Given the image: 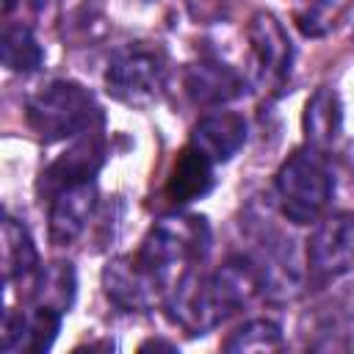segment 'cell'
<instances>
[{"label": "cell", "instance_id": "5bb4252c", "mask_svg": "<svg viewBox=\"0 0 354 354\" xmlns=\"http://www.w3.org/2000/svg\"><path fill=\"white\" fill-rule=\"evenodd\" d=\"M246 141V119L235 111H213L191 130V144L205 152L216 166L227 163Z\"/></svg>", "mask_w": 354, "mask_h": 354}, {"label": "cell", "instance_id": "8992f818", "mask_svg": "<svg viewBox=\"0 0 354 354\" xmlns=\"http://www.w3.org/2000/svg\"><path fill=\"white\" fill-rule=\"evenodd\" d=\"M105 158H108V147H105V136H102V124H100V127L77 136V141L66 152H61L53 163H47L41 169L39 183H36L39 196L50 202L58 191L94 180L97 171L102 169Z\"/></svg>", "mask_w": 354, "mask_h": 354}, {"label": "cell", "instance_id": "3957f363", "mask_svg": "<svg viewBox=\"0 0 354 354\" xmlns=\"http://www.w3.org/2000/svg\"><path fill=\"white\" fill-rule=\"evenodd\" d=\"M25 119L44 144H53L100 127L102 111L86 86L75 80H50L28 97Z\"/></svg>", "mask_w": 354, "mask_h": 354}, {"label": "cell", "instance_id": "8fae6325", "mask_svg": "<svg viewBox=\"0 0 354 354\" xmlns=\"http://www.w3.org/2000/svg\"><path fill=\"white\" fill-rule=\"evenodd\" d=\"M61 313L50 307L8 310L3 318V351L6 354H41L53 346L61 329Z\"/></svg>", "mask_w": 354, "mask_h": 354}, {"label": "cell", "instance_id": "44dd1931", "mask_svg": "<svg viewBox=\"0 0 354 354\" xmlns=\"http://www.w3.org/2000/svg\"><path fill=\"white\" fill-rule=\"evenodd\" d=\"M147 348H166V351H174L177 346H174V343H166V340H147V343H141V351H147Z\"/></svg>", "mask_w": 354, "mask_h": 354}, {"label": "cell", "instance_id": "9c48e42d", "mask_svg": "<svg viewBox=\"0 0 354 354\" xmlns=\"http://www.w3.org/2000/svg\"><path fill=\"white\" fill-rule=\"evenodd\" d=\"M183 88H185V94L194 105L221 108V105H227V102H232L243 94L246 80L227 61L205 55V58L188 64V69L183 75Z\"/></svg>", "mask_w": 354, "mask_h": 354}, {"label": "cell", "instance_id": "30bf717a", "mask_svg": "<svg viewBox=\"0 0 354 354\" xmlns=\"http://www.w3.org/2000/svg\"><path fill=\"white\" fill-rule=\"evenodd\" d=\"M102 288L108 301L116 304L122 313H147L155 304H163L160 290L144 274V268L136 263L133 254L113 257L102 268Z\"/></svg>", "mask_w": 354, "mask_h": 354}, {"label": "cell", "instance_id": "ac0fdd59", "mask_svg": "<svg viewBox=\"0 0 354 354\" xmlns=\"http://www.w3.org/2000/svg\"><path fill=\"white\" fill-rule=\"evenodd\" d=\"M0 58L3 66L19 75H30L44 64V53L41 44L36 41L33 30L28 25H14L6 22L3 36H0Z\"/></svg>", "mask_w": 354, "mask_h": 354}, {"label": "cell", "instance_id": "7a4b0ae2", "mask_svg": "<svg viewBox=\"0 0 354 354\" xmlns=\"http://www.w3.org/2000/svg\"><path fill=\"white\" fill-rule=\"evenodd\" d=\"M207 249L210 227L205 216H166L152 224L133 257L166 301L191 274H196Z\"/></svg>", "mask_w": 354, "mask_h": 354}, {"label": "cell", "instance_id": "7402d4cb", "mask_svg": "<svg viewBox=\"0 0 354 354\" xmlns=\"http://www.w3.org/2000/svg\"><path fill=\"white\" fill-rule=\"evenodd\" d=\"M30 3H33V6H39V8H41V6H47V3H50V0H30Z\"/></svg>", "mask_w": 354, "mask_h": 354}, {"label": "cell", "instance_id": "7c38bea8", "mask_svg": "<svg viewBox=\"0 0 354 354\" xmlns=\"http://www.w3.org/2000/svg\"><path fill=\"white\" fill-rule=\"evenodd\" d=\"M97 207V185L94 180L69 185L50 199V241L55 246H69L83 235L88 218Z\"/></svg>", "mask_w": 354, "mask_h": 354}, {"label": "cell", "instance_id": "9a60e30c", "mask_svg": "<svg viewBox=\"0 0 354 354\" xmlns=\"http://www.w3.org/2000/svg\"><path fill=\"white\" fill-rule=\"evenodd\" d=\"M340 130H343L340 97L329 86L315 88L313 97L304 105V138H307V147H313L318 152H326L340 138Z\"/></svg>", "mask_w": 354, "mask_h": 354}, {"label": "cell", "instance_id": "2e32d148", "mask_svg": "<svg viewBox=\"0 0 354 354\" xmlns=\"http://www.w3.org/2000/svg\"><path fill=\"white\" fill-rule=\"evenodd\" d=\"M39 271V254L36 243L22 221L14 216L3 218V274L6 282H25Z\"/></svg>", "mask_w": 354, "mask_h": 354}, {"label": "cell", "instance_id": "52a82bcc", "mask_svg": "<svg viewBox=\"0 0 354 354\" xmlns=\"http://www.w3.org/2000/svg\"><path fill=\"white\" fill-rule=\"evenodd\" d=\"M246 36H249L254 75L260 86L279 88L288 80L290 66H293V44H290L285 25L271 11H257L249 19Z\"/></svg>", "mask_w": 354, "mask_h": 354}, {"label": "cell", "instance_id": "277c9868", "mask_svg": "<svg viewBox=\"0 0 354 354\" xmlns=\"http://www.w3.org/2000/svg\"><path fill=\"white\" fill-rule=\"evenodd\" d=\"M274 191L279 210L293 224H313L324 216L332 202V171L324 160V152L304 147L288 155L274 177Z\"/></svg>", "mask_w": 354, "mask_h": 354}, {"label": "cell", "instance_id": "e0dca14e", "mask_svg": "<svg viewBox=\"0 0 354 354\" xmlns=\"http://www.w3.org/2000/svg\"><path fill=\"white\" fill-rule=\"evenodd\" d=\"M77 293V277L72 263L66 260H55L50 266H44L41 271H36V282H33V304L36 307H50L55 313H69L72 301Z\"/></svg>", "mask_w": 354, "mask_h": 354}, {"label": "cell", "instance_id": "ffe728a7", "mask_svg": "<svg viewBox=\"0 0 354 354\" xmlns=\"http://www.w3.org/2000/svg\"><path fill=\"white\" fill-rule=\"evenodd\" d=\"M332 3L335 0H296L293 3V17H296L299 28L307 36H321L329 28L326 14H329Z\"/></svg>", "mask_w": 354, "mask_h": 354}, {"label": "cell", "instance_id": "6da1fadb", "mask_svg": "<svg viewBox=\"0 0 354 354\" xmlns=\"http://www.w3.org/2000/svg\"><path fill=\"white\" fill-rule=\"evenodd\" d=\"M260 290H266L263 266L238 254L224 260L210 277L191 274L163 301V307L171 324H177L185 335L199 337L246 307Z\"/></svg>", "mask_w": 354, "mask_h": 354}, {"label": "cell", "instance_id": "4fadbf2b", "mask_svg": "<svg viewBox=\"0 0 354 354\" xmlns=\"http://www.w3.org/2000/svg\"><path fill=\"white\" fill-rule=\"evenodd\" d=\"M213 169H216V163L188 141L177 152L174 166L169 171V180H166V188H163L166 199L174 207H183V205H191V202L207 196L210 188L216 185Z\"/></svg>", "mask_w": 354, "mask_h": 354}, {"label": "cell", "instance_id": "d6986e66", "mask_svg": "<svg viewBox=\"0 0 354 354\" xmlns=\"http://www.w3.org/2000/svg\"><path fill=\"white\" fill-rule=\"evenodd\" d=\"M277 348H282V329L271 318H252L224 340V351H277Z\"/></svg>", "mask_w": 354, "mask_h": 354}, {"label": "cell", "instance_id": "5b68a950", "mask_svg": "<svg viewBox=\"0 0 354 354\" xmlns=\"http://www.w3.org/2000/svg\"><path fill=\"white\" fill-rule=\"evenodd\" d=\"M166 86V55L149 41L119 47L105 69V88L116 102L130 108L152 105Z\"/></svg>", "mask_w": 354, "mask_h": 354}, {"label": "cell", "instance_id": "ba28073f", "mask_svg": "<svg viewBox=\"0 0 354 354\" xmlns=\"http://www.w3.org/2000/svg\"><path fill=\"white\" fill-rule=\"evenodd\" d=\"M307 266L321 279L354 271V213L326 216L307 243Z\"/></svg>", "mask_w": 354, "mask_h": 354}]
</instances>
